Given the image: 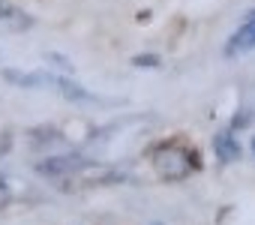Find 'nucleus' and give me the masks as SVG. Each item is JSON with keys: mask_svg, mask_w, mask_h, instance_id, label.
I'll list each match as a JSON object with an SVG mask.
<instances>
[{"mask_svg": "<svg viewBox=\"0 0 255 225\" xmlns=\"http://www.w3.org/2000/svg\"><path fill=\"white\" fill-rule=\"evenodd\" d=\"M189 153L192 150H177V147H162L153 153V168L162 180H183L189 177Z\"/></svg>", "mask_w": 255, "mask_h": 225, "instance_id": "f257e3e1", "label": "nucleus"}, {"mask_svg": "<svg viewBox=\"0 0 255 225\" xmlns=\"http://www.w3.org/2000/svg\"><path fill=\"white\" fill-rule=\"evenodd\" d=\"M87 165H90V162H87L84 156H78V153H60V156L42 159V162L36 165V171L45 174V177H66V174H75V171H81V168H87Z\"/></svg>", "mask_w": 255, "mask_h": 225, "instance_id": "f03ea898", "label": "nucleus"}, {"mask_svg": "<svg viewBox=\"0 0 255 225\" xmlns=\"http://www.w3.org/2000/svg\"><path fill=\"white\" fill-rule=\"evenodd\" d=\"M255 48V24H240L231 39L225 42V57H237V54H246Z\"/></svg>", "mask_w": 255, "mask_h": 225, "instance_id": "7ed1b4c3", "label": "nucleus"}, {"mask_svg": "<svg viewBox=\"0 0 255 225\" xmlns=\"http://www.w3.org/2000/svg\"><path fill=\"white\" fill-rule=\"evenodd\" d=\"M213 153H216L219 162H234V159H240V141L234 138L231 129H219V132L213 135Z\"/></svg>", "mask_w": 255, "mask_h": 225, "instance_id": "20e7f679", "label": "nucleus"}, {"mask_svg": "<svg viewBox=\"0 0 255 225\" xmlns=\"http://www.w3.org/2000/svg\"><path fill=\"white\" fill-rule=\"evenodd\" d=\"M3 78L15 87H51V75L48 72H21V69H3Z\"/></svg>", "mask_w": 255, "mask_h": 225, "instance_id": "39448f33", "label": "nucleus"}, {"mask_svg": "<svg viewBox=\"0 0 255 225\" xmlns=\"http://www.w3.org/2000/svg\"><path fill=\"white\" fill-rule=\"evenodd\" d=\"M51 87H54L60 96H66L69 102H90V99H93L90 90H84L78 81H72V78H66V75H51Z\"/></svg>", "mask_w": 255, "mask_h": 225, "instance_id": "423d86ee", "label": "nucleus"}, {"mask_svg": "<svg viewBox=\"0 0 255 225\" xmlns=\"http://www.w3.org/2000/svg\"><path fill=\"white\" fill-rule=\"evenodd\" d=\"M0 21L9 24V27H15V30H27V27L33 24V18L24 15L18 6H12L9 0H0Z\"/></svg>", "mask_w": 255, "mask_h": 225, "instance_id": "0eeeda50", "label": "nucleus"}, {"mask_svg": "<svg viewBox=\"0 0 255 225\" xmlns=\"http://www.w3.org/2000/svg\"><path fill=\"white\" fill-rule=\"evenodd\" d=\"M132 66H147V69H156V66H162V60H159L156 54H138V57H132Z\"/></svg>", "mask_w": 255, "mask_h": 225, "instance_id": "6e6552de", "label": "nucleus"}, {"mask_svg": "<svg viewBox=\"0 0 255 225\" xmlns=\"http://www.w3.org/2000/svg\"><path fill=\"white\" fill-rule=\"evenodd\" d=\"M48 60H51V63H57L60 69H66V72H72V63H69V60H66L63 54H57V51H51V54H48Z\"/></svg>", "mask_w": 255, "mask_h": 225, "instance_id": "1a4fd4ad", "label": "nucleus"}, {"mask_svg": "<svg viewBox=\"0 0 255 225\" xmlns=\"http://www.w3.org/2000/svg\"><path fill=\"white\" fill-rule=\"evenodd\" d=\"M240 24H255V9H252V12H246V15H243V21H240Z\"/></svg>", "mask_w": 255, "mask_h": 225, "instance_id": "9d476101", "label": "nucleus"}, {"mask_svg": "<svg viewBox=\"0 0 255 225\" xmlns=\"http://www.w3.org/2000/svg\"><path fill=\"white\" fill-rule=\"evenodd\" d=\"M252 153H255V138H252Z\"/></svg>", "mask_w": 255, "mask_h": 225, "instance_id": "9b49d317", "label": "nucleus"}]
</instances>
